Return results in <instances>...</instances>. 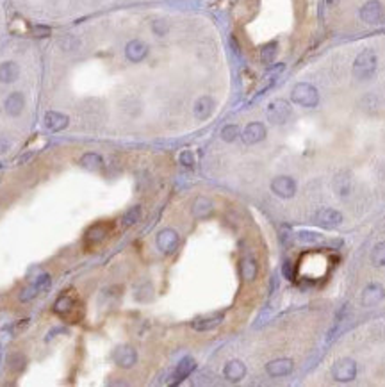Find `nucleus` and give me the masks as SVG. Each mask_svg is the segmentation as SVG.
Returning <instances> with one entry per match:
<instances>
[{
    "label": "nucleus",
    "instance_id": "obj_1",
    "mask_svg": "<svg viewBox=\"0 0 385 387\" xmlns=\"http://www.w3.org/2000/svg\"><path fill=\"white\" fill-rule=\"evenodd\" d=\"M377 71V54L366 49L357 55L353 62V75L359 80H368Z\"/></svg>",
    "mask_w": 385,
    "mask_h": 387
},
{
    "label": "nucleus",
    "instance_id": "obj_2",
    "mask_svg": "<svg viewBox=\"0 0 385 387\" xmlns=\"http://www.w3.org/2000/svg\"><path fill=\"white\" fill-rule=\"evenodd\" d=\"M291 100L301 107H316L319 104V93L312 84L300 82L292 88Z\"/></svg>",
    "mask_w": 385,
    "mask_h": 387
},
{
    "label": "nucleus",
    "instance_id": "obj_3",
    "mask_svg": "<svg viewBox=\"0 0 385 387\" xmlns=\"http://www.w3.org/2000/svg\"><path fill=\"white\" fill-rule=\"evenodd\" d=\"M268 120L275 125H283L285 121L289 120V116L292 114V109H291V104L285 102V100H273V102L268 106Z\"/></svg>",
    "mask_w": 385,
    "mask_h": 387
},
{
    "label": "nucleus",
    "instance_id": "obj_4",
    "mask_svg": "<svg viewBox=\"0 0 385 387\" xmlns=\"http://www.w3.org/2000/svg\"><path fill=\"white\" fill-rule=\"evenodd\" d=\"M360 18H362V22L369 23V25H378L385 20L384 5L378 0H369L360 9Z\"/></svg>",
    "mask_w": 385,
    "mask_h": 387
},
{
    "label": "nucleus",
    "instance_id": "obj_5",
    "mask_svg": "<svg viewBox=\"0 0 385 387\" xmlns=\"http://www.w3.org/2000/svg\"><path fill=\"white\" fill-rule=\"evenodd\" d=\"M332 377L337 382H351L357 377V364L351 359H341L332 368Z\"/></svg>",
    "mask_w": 385,
    "mask_h": 387
},
{
    "label": "nucleus",
    "instance_id": "obj_6",
    "mask_svg": "<svg viewBox=\"0 0 385 387\" xmlns=\"http://www.w3.org/2000/svg\"><path fill=\"white\" fill-rule=\"evenodd\" d=\"M316 225L323 228H335L342 223V214L335 209H328V207H323L319 209L314 216Z\"/></svg>",
    "mask_w": 385,
    "mask_h": 387
},
{
    "label": "nucleus",
    "instance_id": "obj_7",
    "mask_svg": "<svg viewBox=\"0 0 385 387\" xmlns=\"http://www.w3.org/2000/svg\"><path fill=\"white\" fill-rule=\"evenodd\" d=\"M271 191H273L276 196H280V198H291V196H294V193H296V182H294L291 177L282 175V177L273 178V182H271Z\"/></svg>",
    "mask_w": 385,
    "mask_h": 387
},
{
    "label": "nucleus",
    "instance_id": "obj_8",
    "mask_svg": "<svg viewBox=\"0 0 385 387\" xmlns=\"http://www.w3.org/2000/svg\"><path fill=\"white\" fill-rule=\"evenodd\" d=\"M178 246V234L173 228H164L157 236V248L163 254H173Z\"/></svg>",
    "mask_w": 385,
    "mask_h": 387
},
{
    "label": "nucleus",
    "instance_id": "obj_9",
    "mask_svg": "<svg viewBox=\"0 0 385 387\" xmlns=\"http://www.w3.org/2000/svg\"><path fill=\"white\" fill-rule=\"evenodd\" d=\"M125 55H127L128 61L132 62H141L143 59L148 55V45L141 40H132L128 41L127 47H125Z\"/></svg>",
    "mask_w": 385,
    "mask_h": 387
},
{
    "label": "nucleus",
    "instance_id": "obj_10",
    "mask_svg": "<svg viewBox=\"0 0 385 387\" xmlns=\"http://www.w3.org/2000/svg\"><path fill=\"white\" fill-rule=\"evenodd\" d=\"M385 298V289L380 284H369L362 293V305L364 307H375Z\"/></svg>",
    "mask_w": 385,
    "mask_h": 387
},
{
    "label": "nucleus",
    "instance_id": "obj_11",
    "mask_svg": "<svg viewBox=\"0 0 385 387\" xmlns=\"http://www.w3.org/2000/svg\"><path fill=\"white\" fill-rule=\"evenodd\" d=\"M243 141L246 145H255V143L262 141L266 138V127L259 121H253V123H248L243 130Z\"/></svg>",
    "mask_w": 385,
    "mask_h": 387
},
{
    "label": "nucleus",
    "instance_id": "obj_12",
    "mask_svg": "<svg viewBox=\"0 0 385 387\" xmlns=\"http://www.w3.org/2000/svg\"><path fill=\"white\" fill-rule=\"evenodd\" d=\"M114 362L120 366V368H125V370L132 368V366L137 362L136 350H134L132 346H127V344H125V346H120L114 352Z\"/></svg>",
    "mask_w": 385,
    "mask_h": 387
},
{
    "label": "nucleus",
    "instance_id": "obj_13",
    "mask_svg": "<svg viewBox=\"0 0 385 387\" xmlns=\"http://www.w3.org/2000/svg\"><path fill=\"white\" fill-rule=\"evenodd\" d=\"M45 127L52 132H59V130L66 129L68 123H70V118L66 114H62V112H57V111H49L45 114Z\"/></svg>",
    "mask_w": 385,
    "mask_h": 387
},
{
    "label": "nucleus",
    "instance_id": "obj_14",
    "mask_svg": "<svg viewBox=\"0 0 385 387\" xmlns=\"http://www.w3.org/2000/svg\"><path fill=\"white\" fill-rule=\"evenodd\" d=\"M23 107H25V97L20 91L11 93L4 102V109L9 116H20L23 111Z\"/></svg>",
    "mask_w": 385,
    "mask_h": 387
},
{
    "label": "nucleus",
    "instance_id": "obj_15",
    "mask_svg": "<svg viewBox=\"0 0 385 387\" xmlns=\"http://www.w3.org/2000/svg\"><path fill=\"white\" fill-rule=\"evenodd\" d=\"M294 368L291 359H276V361H271L270 364L266 366V371L270 377H285L289 375Z\"/></svg>",
    "mask_w": 385,
    "mask_h": 387
},
{
    "label": "nucleus",
    "instance_id": "obj_16",
    "mask_svg": "<svg viewBox=\"0 0 385 387\" xmlns=\"http://www.w3.org/2000/svg\"><path fill=\"white\" fill-rule=\"evenodd\" d=\"M20 77V66L14 61H5L0 64V82L11 84Z\"/></svg>",
    "mask_w": 385,
    "mask_h": 387
},
{
    "label": "nucleus",
    "instance_id": "obj_17",
    "mask_svg": "<svg viewBox=\"0 0 385 387\" xmlns=\"http://www.w3.org/2000/svg\"><path fill=\"white\" fill-rule=\"evenodd\" d=\"M196 370V361L193 357H186V359H182L180 362L177 364V370H175V375H173V382H182L184 379H187L193 371Z\"/></svg>",
    "mask_w": 385,
    "mask_h": 387
},
{
    "label": "nucleus",
    "instance_id": "obj_18",
    "mask_svg": "<svg viewBox=\"0 0 385 387\" xmlns=\"http://www.w3.org/2000/svg\"><path fill=\"white\" fill-rule=\"evenodd\" d=\"M223 375H225V379L230 380V382H239L241 379H244V375H246V366H244L241 361H230L225 366Z\"/></svg>",
    "mask_w": 385,
    "mask_h": 387
},
{
    "label": "nucleus",
    "instance_id": "obj_19",
    "mask_svg": "<svg viewBox=\"0 0 385 387\" xmlns=\"http://www.w3.org/2000/svg\"><path fill=\"white\" fill-rule=\"evenodd\" d=\"M223 314L220 312V314H213V316H205V318H198V320H195L193 323H191V327L195 330H198V332H205V330H213L216 329L220 323L223 321Z\"/></svg>",
    "mask_w": 385,
    "mask_h": 387
},
{
    "label": "nucleus",
    "instance_id": "obj_20",
    "mask_svg": "<svg viewBox=\"0 0 385 387\" xmlns=\"http://www.w3.org/2000/svg\"><path fill=\"white\" fill-rule=\"evenodd\" d=\"M214 112V100L211 97H200L195 102V116L198 120H207Z\"/></svg>",
    "mask_w": 385,
    "mask_h": 387
},
{
    "label": "nucleus",
    "instance_id": "obj_21",
    "mask_svg": "<svg viewBox=\"0 0 385 387\" xmlns=\"http://www.w3.org/2000/svg\"><path fill=\"white\" fill-rule=\"evenodd\" d=\"M213 213V202L205 198V196H200L196 198L195 204H193V214L196 218H207Z\"/></svg>",
    "mask_w": 385,
    "mask_h": 387
},
{
    "label": "nucleus",
    "instance_id": "obj_22",
    "mask_svg": "<svg viewBox=\"0 0 385 387\" xmlns=\"http://www.w3.org/2000/svg\"><path fill=\"white\" fill-rule=\"evenodd\" d=\"M80 165L84 166L86 169L97 171V169L102 168L104 161H102V157L98 156V154H95V152H88V154H84V156H82V159H80Z\"/></svg>",
    "mask_w": 385,
    "mask_h": 387
},
{
    "label": "nucleus",
    "instance_id": "obj_23",
    "mask_svg": "<svg viewBox=\"0 0 385 387\" xmlns=\"http://www.w3.org/2000/svg\"><path fill=\"white\" fill-rule=\"evenodd\" d=\"M241 275H243L244 280L252 282L257 276V263L253 257H244L243 263H241Z\"/></svg>",
    "mask_w": 385,
    "mask_h": 387
},
{
    "label": "nucleus",
    "instance_id": "obj_24",
    "mask_svg": "<svg viewBox=\"0 0 385 387\" xmlns=\"http://www.w3.org/2000/svg\"><path fill=\"white\" fill-rule=\"evenodd\" d=\"M141 216H143L141 207H139V205H134V207H130V209L121 216V225H123V227H132V225H136V223L141 220Z\"/></svg>",
    "mask_w": 385,
    "mask_h": 387
},
{
    "label": "nucleus",
    "instance_id": "obj_25",
    "mask_svg": "<svg viewBox=\"0 0 385 387\" xmlns=\"http://www.w3.org/2000/svg\"><path fill=\"white\" fill-rule=\"evenodd\" d=\"M276 54H278V45L271 41V43H266L264 47L261 49V61L264 64H271L276 57Z\"/></svg>",
    "mask_w": 385,
    "mask_h": 387
},
{
    "label": "nucleus",
    "instance_id": "obj_26",
    "mask_svg": "<svg viewBox=\"0 0 385 387\" xmlns=\"http://www.w3.org/2000/svg\"><path fill=\"white\" fill-rule=\"evenodd\" d=\"M371 263L375 264V266H385V241L378 243V245L373 248Z\"/></svg>",
    "mask_w": 385,
    "mask_h": 387
},
{
    "label": "nucleus",
    "instance_id": "obj_27",
    "mask_svg": "<svg viewBox=\"0 0 385 387\" xmlns=\"http://www.w3.org/2000/svg\"><path fill=\"white\" fill-rule=\"evenodd\" d=\"M239 134H241V130L237 125H225L221 130V139L226 143H232L239 138Z\"/></svg>",
    "mask_w": 385,
    "mask_h": 387
},
{
    "label": "nucleus",
    "instance_id": "obj_28",
    "mask_svg": "<svg viewBox=\"0 0 385 387\" xmlns=\"http://www.w3.org/2000/svg\"><path fill=\"white\" fill-rule=\"evenodd\" d=\"M350 187H351V182L348 177L339 175V177H335V180H333V189H335L339 195H348V193H350Z\"/></svg>",
    "mask_w": 385,
    "mask_h": 387
},
{
    "label": "nucleus",
    "instance_id": "obj_29",
    "mask_svg": "<svg viewBox=\"0 0 385 387\" xmlns=\"http://www.w3.org/2000/svg\"><path fill=\"white\" fill-rule=\"evenodd\" d=\"M50 282H52V278H50L49 273H41V275L36 276V280L32 284L36 285V289L40 291V293H43V291H47L50 287Z\"/></svg>",
    "mask_w": 385,
    "mask_h": 387
},
{
    "label": "nucleus",
    "instance_id": "obj_30",
    "mask_svg": "<svg viewBox=\"0 0 385 387\" xmlns=\"http://www.w3.org/2000/svg\"><path fill=\"white\" fill-rule=\"evenodd\" d=\"M321 239H323L321 234H316V232H300V234H298V241H300V243L314 245V243H319Z\"/></svg>",
    "mask_w": 385,
    "mask_h": 387
},
{
    "label": "nucleus",
    "instance_id": "obj_31",
    "mask_svg": "<svg viewBox=\"0 0 385 387\" xmlns=\"http://www.w3.org/2000/svg\"><path fill=\"white\" fill-rule=\"evenodd\" d=\"M25 357L20 355V353H14V355H9V368L14 371H20L23 370V366H25Z\"/></svg>",
    "mask_w": 385,
    "mask_h": 387
},
{
    "label": "nucleus",
    "instance_id": "obj_32",
    "mask_svg": "<svg viewBox=\"0 0 385 387\" xmlns=\"http://www.w3.org/2000/svg\"><path fill=\"white\" fill-rule=\"evenodd\" d=\"M38 294H40V291L36 289L34 284H31V285H27L25 289H22V293H20V300H22V302H31V300H34Z\"/></svg>",
    "mask_w": 385,
    "mask_h": 387
},
{
    "label": "nucleus",
    "instance_id": "obj_33",
    "mask_svg": "<svg viewBox=\"0 0 385 387\" xmlns=\"http://www.w3.org/2000/svg\"><path fill=\"white\" fill-rule=\"evenodd\" d=\"M71 298H68L66 294L64 296H61V298H57V302H55V305H54V311L59 312V314H62V312H68V309L71 307Z\"/></svg>",
    "mask_w": 385,
    "mask_h": 387
},
{
    "label": "nucleus",
    "instance_id": "obj_34",
    "mask_svg": "<svg viewBox=\"0 0 385 387\" xmlns=\"http://www.w3.org/2000/svg\"><path fill=\"white\" fill-rule=\"evenodd\" d=\"M152 31H154L157 36H164L169 31V25L166 20H155V22L152 23Z\"/></svg>",
    "mask_w": 385,
    "mask_h": 387
},
{
    "label": "nucleus",
    "instance_id": "obj_35",
    "mask_svg": "<svg viewBox=\"0 0 385 387\" xmlns=\"http://www.w3.org/2000/svg\"><path fill=\"white\" fill-rule=\"evenodd\" d=\"M180 165H184L186 168H193L195 166V156L191 150H184L180 154Z\"/></svg>",
    "mask_w": 385,
    "mask_h": 387
},
{
    "label": "nucleus",
    "instance_id": "obj_36",
    "mask_svg": "<svg viewBox=\"0 0 385 387\" xmlns=\"http://www.w3.org/2000/svg\"><path fill=\"white\" fill-rule=\"evenodd\" d=\"M283 275L287 276L289 280H292V278H294V270H292V263H289V261H287L285 264H283Z\"/></svg>",
    "mask_w": 385,
    "mask_h": 387
},
{
    "label": "nucleus",
    "instance_id": "obj_37",
    "mask_svg": "<svg viewBox=\"0 0 385 387\" xmlns=\"http://www.w3.org/2000/svg\"><path fill=\"white\" fill-rule=\"evenodd\" d=\"M7 148H9V143L5 139H0V154H4Z\"/></svg>",
    "mask_w": 385,
    "mask_h": 387
},
{
    "label": "nucleus",
    "instance_id": "obj_38",
    "mask_svg": "<svg viewBox=\"0 0 385 387\" xmlns=\"http://www.w3.org/2000/svg\"><path fill=\"white\" fill-rule=\"evenodd\" d=\"M32 157V154H27V156H22L20 159H18V165H23V163H27V161L31 159Z\"/></svg>",
    "mask_w": 385,
    "mask_h": 387
},
{
    "label": "nucleus",
    "instance_id": "obj_39",
    "mask_svg": "<svg viewBox=\"0 0 385 387\" xmlns=\"http://www.w3.org/2000/svg\"><path fill=\"white\" fill-rule=\"evenodd\" d=\"M328 2V5H333V4H337V0H327Z\"/></svg>",
    "mask_w": 385,
    "mask_h": 387
}]
</instances>
